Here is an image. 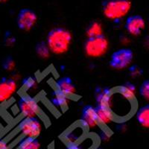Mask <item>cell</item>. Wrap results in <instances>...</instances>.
<instances>
[{
	"instance_id": "cell-1",
	"label": "cell",
	"mask_w": 149,
	"mask_h": 149,
	"mask_svg": "<svg viewBox=\"0 0 149 149\" xmlns=\"http://www.w3.org/2000/svg\"><path fill=\"white\" fill-rule=\"evenodd\" d=\"M72 34L64 28H56L49 31L46 44L50 52L55 54H63L70 49Z\"/></svg>"
},
{
	"instance_id": "cell-2",
	"label": "cell",
	"mask_w": 149,
	"mask_h": 149,
	"mask_svg": "<svg viewBox=\"0 0 149 149\" xmlns=\"http://www.w3.org/2000/svg\"><path fill=\"white\" fill-rule=\"evenodd\" d=\"M131 8L130 0H107L102 4L104 15L111 20H119L125 17Z\"/></svg>"
},
{
	"instance_id": "cell-3",
	"label": "cell",
	"mask_w": 149,
	"mask_h": 149,
	"mask_svg": "<svg viewBox=\"0 0 149 149\" xmlns=\"http://www.w3.org/2000/svg\"><path fill=\"white\" fill-rule=\"evenodd\" d=\"M109 41L104 35L88 38L84 43V51L88 57L101 58L107 52Z\"/></svg>"
},
{
	"instance_id": "cell-4",
	"label": "cell",
	"mask_w": 149,
	"mask_h": 149,
	"mask_svg": "<svg viewBox=\"0 0 149 149\" xmlns=\"http://www.w3.org/2000/svg\"><path fill=\"white\" fill-rule=\"evenodd\" d=\"M18 128L25 137L35 138L40 135L42 125L37 118H24L19 123Z\"/></svg>"
},
{
	"instance_id": "cell-5",
	"label": "cell",
	"mask_w": 149,
	"mask_h": 149,
	"mask_svg": "<svg viewBox=\"0 0 149 149\" xmlns=\"http://www.w3.org/2000/svg\"><path fill=\"white\" fill-rule=\"evenodd\" d=\"M133 58L134 54L131 49H121L112 54L110 64L114 69L122 70L127 67L131 63Z\"/></svg>"
},
{
	"instance_id": "cell-6",
	"label": "cell",
	"mask_w": 149,
	"mask_h": 149,
	"mask_svg": "<svg viewBox=\"0 0 149 149\" xmlns=\"http://www.w3.org/2000/svg\"><path fill=\"white\" fill-rule=\"evenodd\" d=\"M19 110L24 118H35L40 113V107L32 97L24 95L18 102Z\"/></svg>"
},
{
	"instance_id": "cell-7",
	"label": "cell",
	"mask_w": 149,
	"mask_h": 149,
	"mask_svg": "<svg viewBox=\"0 0 149 149\" xmlns=\"http://www.w3.org/2000/svg\"><path fill=\"white\" fill-rule=\"evenodd\" d=\"M37 16L34 10L29 8H23L19 10L17 16V26L23 31H30L35 26Z\"/></svg>"
},
{
	"instance_id": "cell-8",
	"label": "cell",
	"mask_w": 149,
	"mask_h": 149,
	"mask_svg": "<svg viewBox=\"0 0 149 149\" xmlns=\"http://www.w3.org/2000/svg\"><path fill=\"white\" fill-rule=\"evenodd\" d=\"M17 84L15 80L10 78L0 79V102L9 100L17 91Z\"/></svg>"
},
{
	"instance_id": "cell-9",
	"label": "cell",
	"mask_w": 149,
	"mask_h": 149,
	"mask_svg": "<svg viewBox=\"0 0 149 149\" xmlns=\"http://www.w3.org/2000/svg\"><path fill=\"white\" fill-rule=\"evenodd\" d=\"M125 26L131 35L137 36L146 27V21L140 15H132L127 17Z\"/></svg>"
},
{
	"instance_id": "cell-10",
	"label": "cell",
	"mask_w": 149,
	"mask_h": 149,
	"mask_svg": "<svg viewBox=\"0 0 149 149\" xmlns=\"http://www.w3.org/2000/svg\"><path fill=\"white\" fill-rule=\"evenodd\" d=\"M81 125L84 128H94L99 125L97 118L95 108L92 106H86L84 108L82 117L81 119Z\"/></svg>"
},
{
	"instance_id": "cell-11",
	"label": "cell",
	"mask_w": 149,
	"mask_h": 149,
	"mask_svg": "<svg viewBox=\"0 0 149 149\" xmlns=\"http://www.w3.org/2000/svg\"><path fill=\"white\" fill-rule=\"evenodd\" d=\"M56 89L66 97H70L75 93V86L70 78H63L58 81L56 84Z\"/></svg>"
},
{
	"instance_id": "cell-12",
	"label": "cell",
	"mask_w": 149,
	"mask_h": 149,
	"mask_svg": "<svg viewBox=\"0 0 149 149\" xmlns=\"http://www.w3.org/2000/svg\"><path fill=\"white\" fill-rule=\"evenodd\" d=\"M95 112L98 123L101 125H107L113 121L114 115L110 107L97 106L95 107Z\"/></svg>"
},
{
	"instance_id": "cell-13",
	"label": "cell",
	"mask_w": 149,
	"mask_h": 149,
	"mask_svg": "<svg viewBox=\"0 0 149 149\" xmlns=\"http://www.w3.org/2000/svg\"><path fill=\"white\" fill-rule=\"evenodd\" d=\"M113 93L108 88H98L95 92V98L98 106L110 107Z\"/></svg>"
},
{
	"instance_id": "cell-14",
	"label": "cell",
	"mask_w": 149,
	"mask_h": 149,
	"mask_svg": "<svg viewBox=\"0 0 149 149\" xmlns=\"http://www.w3.org/2000/svg\"><path fill=\"white\" fill-rule=\"evenodd\" d=\"M117 93L127 101H134L136 97V87L134 84L127 83L117 88Z\"/></svg>"
},
{
	"instance_id": "cell-15",
	"label": "cell",
	"mask_w": 149,
	"mask_h": 149,
	"mask_svg": "<svg viewBox=\"0 0 149 149\" xmlns=\"http://www.w3.org/2000/svg\"><path fill=\"white\" fill-rule=\"evenodd\" d=\"M84 127L81 124H80L79 126H77V127H74L72 129H71L67 134H66L64 136L66 143L78 142L80 139H81L82 135L84 132Z\"/></svg>"
},
{
	"instance_id": "cell-16",
	"label": "cell",
	"mask_w": 149,
	"mask_h": 149,
	"mask_svg": "<svg viewBox=\"0 0 149 149\" xmlns=\"http://www.w3.org/2000/svg\"><path fill=\"white\" fill-rule=\"evenodd\" d=\"M67 97L61 93L57 89L54 90L52 95V102L53 105L57 108L63 109L67 105Z\"/></svg>"
},
{
	"instance_id": "cell-17",
	"label": "cell",
	"mask_w": 149,
	"mask_h": 149,
	"mask_svg": "<svg viewBox=\"0 0 149 149\" xmlns=\"http://www.w3.org/2000/svg\"><path fill=\"white\" fill-rule=\"evenodd\" d=\"M136 119L142 126L149 127V104L145 105L138 110Z\"/></svg>"
},
{
	"instance_id": "cell-18",
	"label": "cell",
	"mask_w": 149,
	"mask_h": 149,
	"mask_svg": "<svg viewBox=\"0 0 149 149\" xmlns=\"http://www.w3.org/2000/svg\"><path fill=\"white\" fill-rule=\"evenodd\" d=\"M86 36L88 38L96 37L103 35V28L102 24L99 22L94 21L90 23V26L86 29Z\"/></svg>"
},
{
	"instance_id": "cell-19",
	"label": "cell",
	"mask_w": 149,
	"mask_h": 149,
	"mask_svg": "<svg viewBox=\"0 0 149 149\" xmlns=\"http://www.w3.org/2000/svg\"><path fill=\"white\" fill-rule=\"evenodd\" d=\"M40 145L35 138L25 137L19 142L18 149H40Z\"/></svg>"
},
{
	"instance_id": "cell-20",
	"label": "cell",
	"mask_w": 149,
	"mask_h": 149,
	"mask_svg": "<svg viewBox=\"0 0 149 149\" xmlns=\"http://www.w3.org/2000/svg\"><path fill=\"white\" fill-rule=\"evenodd\" d=\"M36 52L40 58L42 59H46L50 55V50L48 47L46 42H40L36 46Z\"/></svg>"
},
{
	"instance_id": "cell-21",
	"label": "cell",
	"mask_w": 149,
	"mask_h": 149,
	"mask_svg": "<svg viewBox=\"0 0 149 149\" xmlns=\"http://www.w3.org/2000/svg\"><path fill=\"white\" fill-rule=\"evenodd\" d=\"M37 85V79L34 77H28L22 81V88L26 91L32 90Z\"/></svg>"
},
{
	"instance_id": "cell-22",
	"label": "cell",
	"mask_w": 149,
	"mask_h": 149,
	"mask_svg": "<svg viewBox=\"0 0 149 149\" xmlns=\"http://www.w3.org/2000/svg\"><path fill=\"white\" fill-rule=\"evenodd\" d=\"M139 94L144 99L149 101V79L142 82L139 87Z\"/></svg>"
},
{
	"instance_id": "cell-23",
	"label": "cell",
	"mask_w": 149,
	"mask_h": 149,
	"mask_svg": "<svg viewBox=\"0 0 149 149\" xmlns=\"http://www.w3.org/2000/svg\"><path fill=\"white\" fill-rule=\"evenodd\" d=\"M87 139L81 142H69L66 143V149H89L90 146H86V142Z\"/></svg>"
},
{
	"instance_id": "cell-24",
	"label": "cell",
	"mask_w": 149,
	"mask_h": 149,
	"mask_svg": "<svg viewBox=\"0 0 149 149\" xmlns=\"http://www.w3.org/2000/svg\"><path fill=\"white\" fill-rule=\"evenodd\" d=\"M2 66H3L4 70H6V71H13L15 69L16 66L15 61H14L13 58H11L10 57H8V58L5 59V61H3Z\"/></svg>"
},
{
	"instance_id": "cell-25",
	"label": "cell",
	"mask_w": 149,
	"mask_h": 149,
	"mask_svg": "<svg viewBox=\"0 0 149 149\" xmlns=\"http://www.w3.org/2000/svg\"><path fill=\"white\" fill-rule=\"evenodd\" d=\"M5 43L6 46H12L16 41L15 38L11 35L10 33H8L5 37Z\"/></svg>"
},
{
	"instance_id": "cell-26",
	"label": "cell",
	"mask_w": 149,
	"mask_h": 149,
	"mask_svg": "<svg viewBox=\"0 0 149 149\" xmlns=\"http://www.w3.org/2000/svg\"><path fill=\"white\" fill-rule=\"evenodd\" d=\"M130 74L134 77L138 76V75H139V74H141L140 68L137 67V66H132V67L130 69Z\"/></svg>"
},
{
	"instance_id": "cell-27",
	"label": "cell",
	"mask_w": 149,
	"mask_h": 149,
	"mask_svg": "<svg viewBox=\"0 0 149 149\" xmlns=\"http://www.w3.org/2000/svg\"><path fill=\"white\" fill-rule=\"evenodd\" d=\"M0 149H10L8 142L2 138H0Z\"/></svg>"
},
{
	"instance_id": "cell-28",
	"label": "cell",
	"mask_w": 149,
	"mask_h": 149,
	"mask_svg": "<svg viewBox=\"0 0 149 149\" xmlns=\"http://www.w3.org/2000/svg\"><path fill=\"white\" fill-rule=\"evenodd\" d=\"M8 0H0V2H7Z\"/></svg>"
},
{
	"instance_id": "cell-29",
	"label": "cell",
	"mask_w": 149,
	"mask_h": 149,
	"mask_svg": "<svg viewBox=\"0 0 149 149\" xmlns=\"http://www.w3.org/2000/svg\"><path fill=\"white\" fill-rule=\"evenodd\" d=\"M97 149H102V148H97Z\"/></svg>"
}]
</instances>
